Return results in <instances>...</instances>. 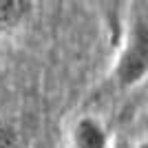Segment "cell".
I'll return each mask as SVG.
<instances>
[{
  "label": "cell",
  "mask_w": 148,
  "mask_h": 148,
  "mask_svg": "<svg viewBox=\"0 0 148 148\" xmlns=\"http://www.w3.org/2000/svg\"><path fill=\"white\" fill-rule=\"evenodd\" d=\"M148 75V18L135 16L130 20L122 51L115 64V80L122 88H133Z\"/></svg>",
  "instance_id": "1"
},
{
  "label": "cell",
  "mask_w": 148,
  "mask_h": 148,
  "mask_svg": "<svg viewBox=\"0 0 148 148\" xmlns=\"http://www.w3.org/2000/svg\"><path fill=\"white\" fill-rule=\"evenodd\" d=\"M73 148H108V133L95 117H82L71 130Z\"/></svg>",
  "instance_id": "2"
},
{
  "label": "cell",
  "mask_w": 148,
  "mask_h": 148,
  "mask_svg": "<svg viewBox=\"0 0 148 148\" xmlns=\"http://www.w3.org/2000/svg\"><path fill=\"white\" fill-rule=\"evenodd\" d=\"M31 0H0V31L18 29L31 13Z\"/></svg>",
  "instance_id": "3"
},
{
  "label": "cell",
  "mask_w": 148,
  "mask_h": 148,
  "mask_svg": "<svg viewBox=\"0 0 148 148\" xmlns=\"http://www.w3.org/2000/svg\"><path fill=\"white\" fill-rule=\"evenodd\" d=\"M0 148H18V135L2 122H0Z\"/></svg>",
  "instance_id": "4"
},
{
  "label": "cell",
  "mask_w": 148,
  "mask_h": 148,
  "mask_svg": "<svg viewBox=\"0 0 148 148\" xmlns=\"http://www.w3.org/2000/svg\"><path fill=\"white\" fill-rule=\"evenodd\" d=\"M137 148H148V135L144 137V139H142L139 144H137Z\"/></svg>",
  "instance_id": "5"
},
{
  "label": "cell",
  "mask_w": 148,
  "mask_h": 148,
  "mask_svg": "<svg viewBox=\"0 0 148 148\" xmlns=\"http://www.w3.org/2000/svg\"><path fill=\"white\" fill-rule=\"evenodd\" d=\"M144 124H146V130H148V115H146V122H144Z\"/></svg>",
  "instance_id": "6"
}]
</instances>
